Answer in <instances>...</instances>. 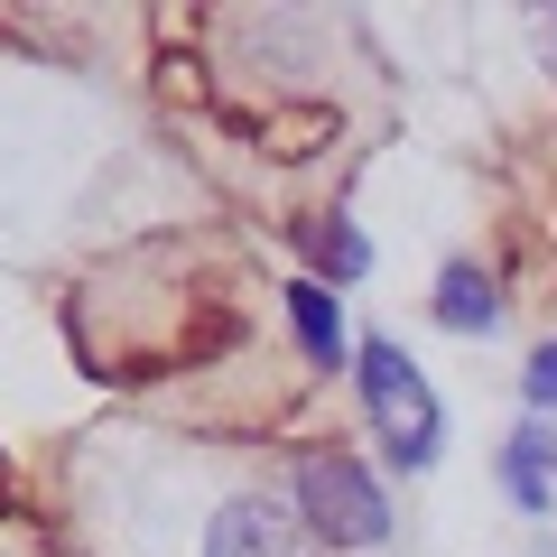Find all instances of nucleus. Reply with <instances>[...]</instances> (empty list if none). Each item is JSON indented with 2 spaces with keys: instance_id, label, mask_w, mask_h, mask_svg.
<instances>
[{
  "instance_id": "obj_1",
  "label": "nucleus",
  "mask_w": 557,
  "mask_h": 557,
  "mask_svg": "<svg viewBox=\"0 0 557 557\" xmlns=\"http://www.w3.org/2000/svg\"><path fill=\"white\" fill-rule=\"evenodd\" d=\"M354 381H362V409H372V428H381V446H391L399 465H437V446H446V409H437V391L418 381V362L399 354V344H354Z\"/></svg>"
},
{
  "instance_id": "obj_2",
  "label": "nucleus",
  "mask_w": 557,
  "mask_h": 557,
  "mask_svg": "<svg viewBox=\"0 0 557 557\" xmlns=\"http://www.w3.org/2000/svg\"><path fill=\"white\" fill-rule=\"evenodd\" d=\"M298 520L325 548H381V539H391V502H381V483L362 474L344 446H317V456L298 465Z\"/></svg>"
},
{
  "instance_id": "obj_3",
  "label": "nucleus",
  "mask_w": 557,
  "mask_h": 557,
  "mask_svg": "<svg viewBox=\"0 0 557 557\" xmlns=\"http://www.w3.org/2000/svg\"><path fill=\"white\" fill-rule=\"evenodd\" d=\"M205 557H298V530H288V511H278L270 493H242V502L214 511Z\"/></svg>"
},
{
  "instance_id": "obj_4",
  "label": "nucleus",
  "mask_w": 557,
  "mask_h": 557,
  "mask_svg": "<svg viewBox=\"0 0 557 557\" xmlns=\"http://www.w3.org/2000/svg\"><path fill=\"white\" fill-rule=\"evenodd\" d=\"M288 317H298V344L325 362V372H344V362H354L344 317H335V298H325V278H298V288H288Z\"/></svg>"
},
{
  "instance_id": "obj_5",
  "label": "nucleus",
  "mask_w": 557,
  "mask_h": 557,
  "mask_svg": "<svg viewBox=\"0 0 557 557\" xmlns=\"http://www.w3.org/2000/svg\"><path fill=\"white\" fill-rule=\"evenodd\" d=\"M493 317H502V298H493V278L483 270H446L437 278V325H456V335H493Z\"/></svg>"
},
{
  "instance_id": "obj_6",
  "label": "nucleus",
  "mask_w": 557,
  "mask_h": 557,
  "mask_svg": "<svg viewBox=\"0 0 557 557\" xmlns=\"http://www.w3.org/2000/svg\"><path fill=\"white\" fill-rule=\"evenodd\" d=\"M548 456H557V446H548V428H520V437L502 446V483H511V502H520V511H539V502H548Z\"/></svg>"
},
{
  "instance_id": "obj_7",
  "label": "nucleus",
  "mask_w": 557,
  "mask_h": 557,
  "mask_svg": "<svg viewBox=\"0 0 557 557\" xmlns=\"http://www.w3.org/2000/svg\"><path fill=\"white\" fill-rule=\"evenodd\" d=\"M307 260H317L325 278H362V260H372V251H362L354 223H307Z\"/></svg>"
},
{
  "instance_id": "obj_8",
  "label": "nucleus",
  "mask_w": 557,
  "mask_h": 557,
  "mask_svg": "<svg viewBox=\"0 0 557 557\" xmlns=\"http://www.w3.org/2000/svg\"><path fill=\"white\" fill-rule=\"evenodd\" d=\"M530 409H557V344L530 354Z\"/></svg>"
},
{
  "instance_id": "obj_9",
  "label": "nucleus",
  "mask_w": 557,
  "mask_h": 557,
  "mask_svg": "<svg viewBox=\"0 0 557 557\" xmlns=\"http://www.w3.org/2000/svg\"><path fill=\"white\" fill-rule=\"evenodd\" d=\"M539 47H548V65H557V20H548V28H539Z\"/></svg>"
}]
</instances>
